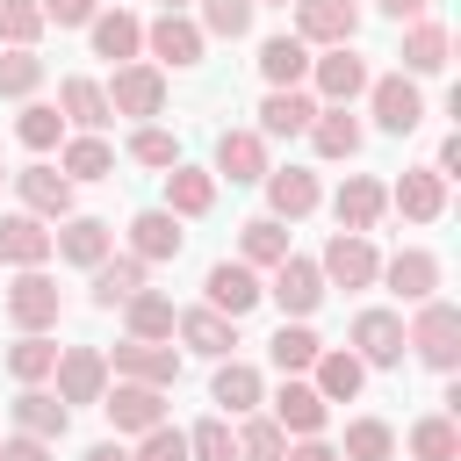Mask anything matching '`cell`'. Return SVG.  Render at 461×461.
<instances>
[{"label":"cell","instance_id":"1","mask_svg":"<svg viewBox=\"0 0 461 461\" xmlns=\"http://www.w3.org/2000/svg\"><path fill=\"white\" fill-rule=\"evenodd\" d=\"M403 346H411L432 375H454V367H461V310H454L447 295L418 303V310H411V324H403Z\"/></svg>","mask_w":461,"mask_h":461},{"label":"cell","instance_id":"2","mask_svg":"<svg viewBox=\"0 0 461 461\" xmlns=\"http://www.w3.org/2000/svg\"><path fill=\"white\" fill-rule=\"evenodd\" d=\"M0 310H7L14 331H58V317H65V288H58L43 267H22V274L0 288Z\"/></svg>","mask_w":461,"mask_h":461},{"label":"cell","instance_id":"3","mask_svg":"<svg viewBox=\"0 0 461 461\" xmlns=\"http://www.w3.org/2000/svg\"><path fill=\"white\" fill-rule=\"evenodd\" d=\"M360 101H367V115H375L382 137H411V130L425 122V86H418L411 72H375Z\"/></svg>","mask_w":461,"mask_h":461},{"label":"cell","instance_id":"4","mask_svg":"<svg viewBox=\"0 0 461 461\" xmlns=\"http://www.w3.org/2000/svg\"><path fill=\"white\" fill-rule=\"evenodd\" d=\"M367 79H375V65H367L353 43L310 58V94H317V108H353V101L367 94Z\"/></svg>","mask_w":461,"mask_h":461},{"label":"cell","instance_id":"5","mask_svg":"<svg viewBox=\"0 0 461 461\" xmlns=\"http://www.w3.org/2000/svg\"><path fill=\"white\" fill-rule=\"evenodd\" d=\"M324 295H331V288H324L317 259H303V252H288V259H281V267L267 274V303L281 310V324H310Z\"/></svg>","mask_w":461,"mask_h":461},{"label":"cell","instance_id":"6","mask_svg":"<svg viewBox=\"0 0 461 461\" xmlns=\"http://www.w3.org/2000/svg\"><path fill=\"white\" fill-rule=\"evenodd\" d=\"M346 353L375 375V367H403V310H382L367 303L353 324H346Z\"/></svg>","mask_w":461,"mask_h":461},{"label":"cell","instance_id":"7","mask_svg":"<svg viewBox=\"0 0 461 461\" xmlns=\"http://www.w3.org/2000/svg\"><path fill=\"white\" fill-rule=\"evenodd\" d=\"M14 180V194H22V209L36 216V223H65V216H79V187L50 166V158H29L22 173H7Z\"/></svg>","mask_w":461,"mask_h":461},{"label":"cell","instance_id":"8","mask_svg":"<svg viewBox=\"0 0 461 461\" xmlns=\"http://www.w3.org/2000/svg\"><path fill=\"white\" fill-rule=\"evenodd\" d=\"M101 94H108V115H130V122H151V115L166 108V72H158L151 58H137V65H115Z\"/></svg>","mask_w":461,"mask_h":461},{"label":"cell","instance_id":"9","mask_svg":"<svg viewBox=\"0 0 461 461\" xmlns=\"http://www.w3.org/2000/svg\"><path fill=\"white\" fill-rule=\"evenodd\" d=\"M317 274H324V288H375L382 281V252H375V238L331 230L324 252H317Z\"/></svg>","mask_w":461,"mask_h":461},{"label":"cell","instance_id":"10","mask_svg":"<svg viewBox=\"0 0 461 461\" xmlns=\"http://www.w3.org/2000/svg\"><path fill=\"white\" fill-rule=\"evenodd\" d=\"M439 281H447L439 252H432V245H403V252H389V259H382V281H375V288H389L396 303H411V310H418V303H432V295H439Z\"/></svg>","mask_w":461,"mask_h":461},{"label":"cell","instance_id":"11","mask_svg":"<svg viewBox=\"0 0 461 461\" xmlns=\"http://www.w3.org/2000/svg\"><path fill=\"white\" fill-rule=\"evenodd\" d=\"M202 303L238 324V317H252V310L267 303V274H252L245 259H216V267L202 274Z\"/></svg>","mask_w":461,"mask_h":461},{"label":"cell","instance_id":"12","mask_svg":"<svg viewBox=\"0 0 461 461\" xmlns=\"http://www.w3.org/2000/svg\"><path fill=\"white\" fill-rule=\"evenodd\" d=\"M108 360V382H144V389H173L180 382V346L166 339V346H151V339H122L115 353H101Z\"/></svg>","mask_w":461,"mask_h":461},{"label":"cell","instance_id":"13","mask_svg":"<svg viewBox=\"0 0 461 461\" xmlns=\"http://www.w3.org/2000/svg\"><path fill=\"white\" fill-rule=\"evenodd\" d=\"M202 50H209V36L194 29V14H151V22H144V58H151L158 72H166V65H173V72H194Z\"/></svg>","mask_w":461,"mask_h":461},{"label":"cell","instance_id":"14","mask_svg":"<svg viewBox=\"0 0 461 461\" xmlns=\"http://www.w3.org/2000/svg\"><path fill=\"white\" fill-rule=\"evenodd\" d=\"M50 396H58L65 411H72V403H101V396H108V360H101V346H58Z\"/></svg>","mask_w":461,"mask_h":461},{"label":"cell","instance_id":"15","mask_svg":"<svg viewBox=\"0 0 461 461\" xmlns=\"http://www.w3.org/2000/svg\"><path fill=\"white\" fill-rule=\"evenodd\" d=\"M267 418L288 432V439H324V425H331V403L303 382V375H281V389L267 396Z\"/></svg>","mask_w":461,"mask_h":461},{"label":"cell","instance_id":"16","mask_svg":"<svg viewBox=\"0 0 461 461\" xmlns=\"http://www.w3.org/2000/svg\"><path fill=\"white\" fill-rule=\"evenodd\" d=\"M310 50H339L360 36V0H295V22H288Z\"/></svg>","mask_w":461,"mask_h":461},{"label":"cell","instance_id":"17","mask_svg":"<svg viewBox=\"0 0 461 461\" xmlns=\"http://www.w3.org/2000/svg\"><path fill=\"white\" fill-rule=\"evenodd\" d=\"M267 137L259 130H216V158H209V173H216V187L230 180V187H259L267 180Z\"/></svg>","mask_w":461,"mask_h":461},{"label":"cell","instance_id":"18","mask_svg":"<svg viewBox=\"0 0 461 461\" xmlns=\"http://www.w3.org/2000/svg\"><path fill=\"white\" fill-rule=\"evenodd\" d=\"M259 187H267V216H274V223H303V216L324 209V187H317L310 166H267Z\"/></svg>","mask_w":461,"mask_h":461},{"label":"cell","instance_id":"19","mask_svg":"<svg viewBox=\"0 0 461 461\" xmlns=\"http://www.w3.org/2000/svg\"><path fill=\"white\" fill-rule=\"evenodd\" d=\"M108 252H115V223H101V216H65V223H50V259L94 274Z\"/></svg>","mask_w":461,"mask_h":461},{"label":"cell","instance_id":"20","mask_svg":"<svg viewBox=\"0 0 461 461\" xmlns=\"http://www.w3.org/2000/svg\"><path fill=\"white\" fill-rule=\"evenodd\" d=\"M101 411H108L115 439H144L151 425H166V389H144V382H108Z\"/></svg>","mask_w":461,"mask_h":461},{"label":"cell","instance_id":"21","mask_svg":"<svg viewBox=\"0 0 461 461\" xmlns=\"http://www.w3.org/2000/svg\"><path fill=\"white\" fill-rule=\"evenodd\" d=\"M396 58H403L396 72H411V79H439L447 58H454V29H447L439 14H418V22H403V50H396Z\"/></svg>","mask_w":461,"mask_h":461},{"label":"cell","instance_id":"22","mask_svg":"<svg viewBox=\"0 0 461 461\" xmlns=\"http://www.w3.org/2000/svg\"><path fill=\"white\" fill-rule=\"evenodd\" d=\"M331 216H339V230L375 238V223L389 216V187H382L375 173H346V180H339V194H331Z\"/></svg>","mask_w":461,"mask_h":461},{"label":"cell","instance_id":"23","mask_svg":"<svg viewBox=\"0 0 461 461\" xmlns=\"http://www.w3.org/2000/svg\"><path fill=\"white\" fill-rule=\"evenodd\" d=\"M209 403H216V418H252V411L267 403V375L230 353V360H216V375H209Z\"/></svg>","mask_w":461,"mask_h":461},{"label":"cell","instance_id":"24","mask_svg":"<svg viewBox=\"0 0 461 461\" xmlns=\"http://www.w3.org/2000/svg\"><path fill=\"white\" fill-rule=\"evenodd\" d=\"M86 50L108 58V65H137V58H144V22H137L130 7H101V14L86 22Z\"/></svg>","mask_w":461,"mask_h":461},{"label":"cell","instance_id":"25","mask_svg":"<svg viewBox=\"0 0 461 461\" xmlns=\"http://www.w3.org/2000/svg\"><path fill=\"white\" fill-rule=\"evenodd\" d=\"M58 115H65V130L72 137H101L115 115H108V94H101V79H86V72H65L58 79Z\"/></svg>","mask_w":461,"mask_h":461},{"label":"cell","instance_id":"26","mask_svg":"<svg viewBox=\"0 0 461 461\" xmlns=\"http://www.w3.org/2000/svg\"><path fill=\"white\" fill-rule=\"evenodd\" d=\"M173 339H180V353H202V360H230V353H238V324L216 317L209 303L180 310V317H173Z\"/></svg>","mask_w":461,"mask_h":461},{"label":"cell","instance_id":"27","mask_svg":"<svg viewBox=\"0 0 461 461\" xmlns=\"http://www.w3.org/2000/svg\"><path fill=\"white\" fill-rule=\"evenodd\" d=\"M310 58H317V50H310L295 29H274V36H259V58H252V65H259L267 86H310Z\"/></svg>","mask_w":461,"mask_h":461},{"label":"cell","instance_id":"28","mask_svg":"<svg viewBox=\"0 0 461 461\" xmlns=\"http://www.w3.org/2000/svg\"><path fill=\"white\" fill-rule=\"evenodd\" d=\"M303 137H310V151H317V158L346 166V158H360V144H367V122H360L353 108H317Z\"/></svg>","mask_w":461,"mask_h":461},{"label":"cell","instance_id":"29","mask_svg":"<svg viewBox=\"0 0 461 461\" xmlns=\"http://www.w3.org/2000/svg\"><path fill=\"white\" fill-rule=\"evenodd\" d=\"M389 209H396L403 223H439V216H447V180H439L432 166H403V180L389 187Z\"/></svg>","mask_w":461,"mask_h":461},{"label":"cell","instance_id":"30","mask_svg":"<svg viewBox=\"0 0 461 461\" xmlns=\"http://www.w3.org/2000/svg\"><path fill=\"white\" fill-rule=\"evenodd\" d=\"M180 245H187L180 216H166L158 202L130 216V259H144V267H166V259H180Z\"/></svg>","mask_w":461,"mask_h":461},{"label":"cell","instance_id":"31","mask_svg":"<svg viewBox=\"0 0 461 461\" xmlns=\"http://www.w3.org/2000/svg\"><path fill=\"white\" fill-rule=\"evenodd\" d=\"M137 288H151V267L130 259V252H108V259L86 274V303H94V310H122Z\"/></svg>","mask_w":461,"mask_h":461},{"label":"cell","instance_id":"32","mask_svg":"<svg viewBox=\"0 0 461 461\" xmlns=\"http://www.w3.org/2000/svg\"><path fill=\"white\" fill-rule=\"evenodd\" d=\"M310 115H317V94L310 86H267V101H259V137L274 144V137H303L310 130Z\"/></svg>","mask_w":461,"mask_h":461},{"label":"cell","instance_id":"33","mask_svg":"<svg viewBox=\"0 0 461 461\" xmlns=\"http://www.w3.org/2000/svg\"><path fill=\"white\" fill-rule=\"evenodd\" d=\"M158 180H166V202H158L166 216L194 223V216H209V209H216V173H209V166H187V158H180V166H173V173H158Z\"/></svg>","mask_w":461,"mask_h":461},{"label":"cell","instance_id":"34","mask_svg":"<svg viewBox=\"0 0 461 461\" xmlns=\"http://www.w3.org/2000/svg\"><path fill=\"white\" fill-rule=\"evenodd\" d=\"M7 418H14V432H29V439H50V447H58L65 432H72V411H65V403L50 396V382H43V389H14Z\"/></svg>","mask_w":461,"mask_h":461},{"label":"cell","instance_id":"35","mask_svg":"<svg viewBox=\"0 0 461 461\" xmlns=\"http://www.w3.org/2000/svg\"><path fill=\"white\" fill-rule=\"evenodd\" d=\"M50 259V223H36L29 209H7L0 216V267H43Z\"/></svg>","mask_w":461,"mask_h":461},{"label":"cell","instance_id":"36","mask_svg":"<svg viewBox=\"0 0 461 461\" xmlns=\"http://www.w3.org/2000/svg\"><path fill=\"white\" fill-rule=\"evenodd\" d=\"M303 382H310V389H317L324 403H353V396L367 389V367H360V360H353L346 346H324V353H317V367H310Z\"/></svg>","mask_w":461,"mask_h":461},{"label":"cell","instance_id":"37","mask_svg":"<svg viewBox=\"0 0 461 461\" xmlns=\"http://www.w3.org/2000/svg\"><path fill=\"white\" fill-rule=\"evenodd\" d=\"M396 447H411V461H461V425H454L447 411H425V418L403 425Z\"/></svg>","mask_w":461,"mask_h":461},{"label":"cell","instance_id":"38","mask_svg":"<svg viewBox=\"0 0 461 461\" xmlns=\"http://www.w3.org/2000/svg\"><path fill=\"white\" fill-rule=\"evenodd\" d=\"M288 252H295V245H288V223H274V216H252V223H238V259H245L252 274H274Z\"/></svg>","mask_w":461,"mask_h":461},{"label":"cell","instance_id":"39","mask_svg":"<svg viewBox=\"0 0 461 461\" xmlns=\"http://www.w3.org/2000/svg\"><path fill=\"white\" fill-rule=\"evenodd\" d=\"M0 367H7L22 389H43V382H50V367H58V339H50V331H22V339L0 353Z\"/></svg>","mask_w":461,"mask_h":461},{"label":"cell","instance_id":"40","mask_svg":"<svg viewBox=\"0 0 461 461\" xmlns=\"http://www.w3.org/2000/svg\"><path fill=\"white\" fill-rule=\"evenodd\" d=\"M331 447H339V461H396V425L367 411V418H346V432Z\"/></svg>","mask_w":461,"mask_h":461},{"label":"cell","instance_id":"41","mask_svg":"<svg viewBox=\"0 0 461 461\" xmlns=\"http://www.w3.org/2000/svg\"><path fill=\"white\" fill-rule=\"evenodd\" d=\"M65 137H72V130H65V115H58V101H22V115H14V144H22V151L50 158Z\"/></svg>","mask_w":461,"mask_h":461},{"label":"cell","instance_id":"42","mask_svg":"<svg viewBox=\"0 0 461 461\" xmlns=\"http://www.w3.org/2000/svg\"><path fill=\"white\" fill-rule=\"evenodd\" d=\"M58 173L79 187V180H115V144L108 137H65L58 144Z\"/></svg>","mask_w":461,"mask_h":461},{"label":"cell","instance_id":"43","mask_svg":"<svg viewBox=\"0 0 461 461\" xmlns=\"http://www.w3.org/2000/svg\"><path fill=\"white\" fill-rule=\"evenodd\" d=\"M173 295H158V288H137L130 303H122V324H130V339H151V346H166L173 339Z\"/></svg>","mask_w":461,"mask_h":461},{"label":"cell","instance_id":"44","mask_svg":"<svg viewBox=\"0 0 461 461\" xmlns=\"http://www.w3.org/2000/svg\"><path fill=\"white\" fill-rule=\"evenodd\" d=\"M317 353H324V339H317L310 324H281V331L267 339V360H274L281 375H310V367H317Z\"/></svg>","mask_w":461,"mask_h":461},{"label":"cell","instance_id":"45","mask_svg":"<svg viewBox=\"0 0 461 461\" xmlns=\"http://www.w3.org/2000/svg\"><path fill=\"white\" fill-rule=\"evenodd\" d=\"M252 0H194V29L202 36H216V43H238V36H252Z\"/></svg>","mask_w":461,"mask_h":461},{"label":"cell","instance_id":"46","mask_svg":"<svg viewBox=\"0 0 461 461\" xmlns=\"http://www.w3.org/2000/svg\"><path fill=\"white\" fill-rule=\"evenodd\" d=\"M122 158H130V166H151V173H173V166H180V137L158 130V122H137L130 144H122Z\"/></svg>","mask_w":461,"mask_h":461},{"label":"cell","instance_id":"47","mask_svg":"<svg viewBox=\"0 0 461 461\" xmlns=\"http://www.w3.org/2000/svg\"><path fill=\"white\" fill-rule=\"evenodd\" d=\"M230 432H238V461H288V432H281V425H274L267 411L238 418Z\"/></svg>","mask_w":461,"mask_h":461},{"label":"cell","instance_id":"48","mask_svg":"<svg viewBox=\"0 0 461 461\" xmlns=\"http://www.w3.org/2000/svg\"><path fill=\"white\" fill-rule=\"evenodd\" d=\"M187 461H238V432H230V418H194L187 425Z\"/></svg>","mask_w":461,"mask_h":461},{"label":"cell","instance_id":"49","mask_svg":"<svg viewBox=\"0 0 461 461\" xmlns=\"http://www.w3.org/2000/svg\"><path fill=\"white\" fill-rule=\"evenodd\" d=\"M43 86V58L36 50H0V101H36Z\"/></svg>","mask_w":461,"mask_h":461},{"label":"cell","instance_id":"50","mask_svg":"<svg viewBox=\"0 0 461 461\" xmlns=\"http://www.w3.org/2000/svg\"><path fill=\"white\" fill-rule=\"evenodd\" d=\"M43 36V7L36 0H0V43L7 50H36Z\"/></svg>","mask_w":461,"mask_h":461},{"label":"cell","instance_id":"51","mask_svg":"<svg viewBox=\"0 0 461 461\" xmlns=\"http://www.w3.org/2000/svg\"><path fill=\"white\" fill-rule=\"evenodd\" d=\"M130 461H187V432L166 418V425H151V432L130 447Z\"/></svg>","mask_w":461,"mask_h":461},{"label":"cell","instance_id":"52","mask_svg":"<svg viewBox=\"0 0 461 461\" xmlns=\"http://www.w3.org/2000/svg\"><path fill=\"white\" fill-rule=\"evenodd\" d=\"M43 7V29L58 22V29H86L94 14H101V0H36Z\"/></svg>","mask_w":461,"mask_h":461},{"label":"cell","instance_id":"53","mask_svg":"<svg viewBox=\"0 0 461 461\" xmlns=\"http://www.w3.org/2000/svg\"><path fill=\"white\" fill-rule=\"evenodd\" d=\"M0 461H50V439H29V432H7V439H0Z\"/></svg>","mask_w":461,"mask_h":461},{"label":"cell","instance_id":"54","mask_svg":"<svg viewBox=\"0 0 461 461\" xmlns=\"http://www.w3.org/2000/svg\"><path fill=\"white\" fill-rule=\"evenodd\" d=\"M432 173H439V180H454V173H461V137H454V130L439 137V151H432Z\"/></svg>","mask_w":461,"mask_h":461},{"label":"cell","instance_id":"55","mask_svg":"<svg viewBox=\"0 0 461 461\" xmlns=\"http://www.w3.org/2000/svg\"><path fill=\"white\" fill-rule=\"evenodd\" d=\"M425 7H432V0H375V14H389L396 29H403V22H418Z\"/></svg>","mask_w":461,"mask_h":461},{"label":"cell","instance_id":"56","mask_svg":"<svg viewBox=\"0 0 461 461\" xmlns=\"http://www.w3.org/2000/svg\"><path fill=\"white\" fill-rule=\"evenodd\" d=\"M288 461H339L331 439H288Z\"/></svg>","mask_w":461,"mask_h":461},{"label":"cell","instance_id":"57","mask_svg":"<svg viewBox=\"0 0 461 461\" xmlns=\"http://www.w3.org/2000/svg\"><path fill=\"white\" fill-rule=\"evenodd\" d=\"M79 461H130V447H122V439H94Z\"/></svg>","mask_w":461,"mask_h":461},{"label":"cell","instance_id":"58","mask_svg":"<svg viewBox=\"0 0 461 461\" xmlns=\"http://www.w3.org/2000/svg\"><path fill=\"white\" fill-rule=\"evenodd\" d=\"M158 14H194V0H158Z\"/></svg>","mask_w":461,"mask_h":461},{"label":"cell","instance_id":"59","mask_svg":"<svg viewBox=\"0 0 461 461\" xmlns=\"http://www.w3.org/2000/svg\"><path fill=\"white\" fill-rule=\"evenodd\" d=\"M252 7H295V0H252Z\"/></svg>","mask_w":461,"mask_h":461},{"label":"cell","instance_id":"60","mask_svg":"<svg viewBox=\"0 0 461 461\" xmlns=\"http://www.w3.org/2000/svg\"><path fill=\"white\" fill-rule=\"evenodd\" d=\"M0 180H7V166H0Z\"/></svg>","mask_w":461,"mask_h":461}]
</instances>
